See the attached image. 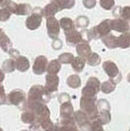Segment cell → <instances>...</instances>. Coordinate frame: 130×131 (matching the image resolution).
<instances>
[{
  "label": "cell",
  "instance_id": "obj_6",
  "mask_svg": "<svg viewBox=\"0 0 130 131\" xmlns=\"http://www.w3.org/2000/svg\"><path fill=\"white\" fill-rule=\"evenodd\" d=\"M73 119L75 121V124L82 131H91V121L82 111H77L73 114Z\"/></svg>",
  "mask_w": 130,
  "mask_h": 131
},
{
  "label": "cell",
  "instance_id": "obj_2",
  "mask_svg": "<svg viewBox=\"0 0 130 131\" xmlns=\"http://www.w3.org/2000/svg\"><path fill=\"white\" fill-rule=\"evenodd\" d=\"M97 98H85L81 97L80 100V111H82L91 120L96 119L98 117Z\"/></svg>",
  "mask_w": 130,
  "mask_h": 131
},
{
  "label": "cell",
  "instance_id": "obj_14",
  "mask_svg": "<svg viewBox=\"0 0 130 131\" xmlns=\"http://www.w3.org/2000/svg\"><path fill=\"white\" fill-rule=\"evenodd\" d=\"M84 64L85 62L83 60V58L77 57V58H73L72 60V69L77 72H80L84 68Z\"/></svg>",
  "mask_w": 130,
  "mask_h": 131
},
{
  "label": "cell",
  "instance_id": "obj_24",
  "mask_svg": "<svg viewBox=\"0 0 130 131\" xmlns=\"http://www.w3.org/2000/svg\"><path fill=\"white\" fill-rule=\"evenodd\" d=\"M22 131H41V130H39V128H31L30 130H27V129H25V130H22Z\"/></svg>",
  "mask_w": 130,
  "mask_h": 131
},
{
  "label": "cell",
  "instance_id": "obj_25",
  "mask_svg": "<svg viewBox=\"0 0 130 131\" xmlns=\"http://www.w3.org/2000/svg\"><path fill=\"white\" fill-rule=\"evenodd\" d=\"M127 78H128V81L130 82V73L128 74V77H127Z\"/></svg>",
  "mask_w": 130,
  "mask_h": 131
},
{
  "label": "cell",
  "instance_id": "obj_26",
  "mask_svg": "<svg viewBox=\"0 0 130 131\" xmlns=\"http://www.w3.org/2000/svg\"><path fill=\"white\" fill-rule=\"evenodd\" d=\"M0 131H3V130H2V129H1V128H0Z\"/></svg>",
  "mask_w": 130,
  "mask_h": 131
},
{
  "label": "cell",
  "instance_id": "obj_8",
  "mask_svg": "<svg viewBox=\"0 0 130 131\" xmlns=\"http://www.w3.org/2000/svg\"><path fill=\"white\" fill-rule=\"evenodd\" d=\"M9 101L11 104L20 107L26 102V93L22 90H14L9 94Z\"/></svg>",
  "mask_w": 130,
  "mask_h": 131
},
{
  "label": "cell",
  "instance_id": "obj_16",
  "mask_svg": "<svg viewBox=\"0 0 130 131\" xmlns=\"http://www.w3.org/2000/svg\"><path fill=\"white\" fill-rule=\"evenodd\" d=\"M115 88V83H114L113 80H108V81L104 82L102 84V87H101V90L103 91L104 93L106 94H109V93L113 92Z\"/></svg>",
  "mask_w": 130,
  "mask_h": 131
},
{
  "label": "cell",
  "instance_id": "obj_9",
  "mask_svg": "<svg viewBox=\"0 0 130 131\" xmlns=\"http://www.w3.org/2000/svg\"><path fill=\"white\" fill-rule=\"evenodd\" d=\"M103 68H104V71L107 72V74L110 77V78L111 79H114V82L116 83V79H115L116 77H120L118 69H117L116 65L114 64L113 62H111V61H108V62H105L104 63Z\"/></svg>",
  "mask_w": 130,
  "mask_h": 131
},
{
  "label": "cell",
  "instance_id": "obj_5",
  "mask_svg": "<svg viewBox=\"0 0 130 131\" xmlns=\"http://www.w3.org/2000/svg\"><path fill=\"white\" fill-rule=\"evenodd\" d=\"M100 90V81L96 77H91L88 79L86 86L81 92L82 97L85 98H97L96 95Z\"/></svg>",
  "mask_w": 130,
  "mask_h": 131
},
{
  "label": "cell",
  "instance_id": "obj_23",
  "mask_svg": "<svg viewBox=\"0 0 130 131\" xmlns=\"http://www.w3.org/2000/svg\"><path fill=\"white\" fill-rule=\"evenodd\" d=\"M6 99H5V94L3 92V87H0V105L5 104Z\"/></svg>",
  "mask_w": 130,
  "mask_h": 131
},
{
  "label": "cell",
  "instance_id": "obj_7",
  "mask_svg": "<svg viewBox=\"0 0 130 131\" xmlns=\"http://www.w3.org/2000/svg\"><path fill=\"white\" fill-rule=\"evenodd\" d=\"M54 131H79L75 121L72 118H60V121L55 124Z\"/></svg>",
  "mask_w": 130,
  "mask_h": 131
},
{
  "label": "cell",
  "instance_id": "obj_1",
  "mask_svg": "<svg viewBox=\"0 0 130 131\" xmlns=\"http://www.w3.org/2000/svg\"><path fill=\"white\" fill-rule=\"evenodd\" d=\"M50 101V94L41 85H34L28 92L27 103H40L47 104Z\"/></svg>",
  "mask_w": 130,
  "mask_h": 131
},
{
  "label": "cell",
  "instance_id": "obj_11",
  "mask_svg": "<svg viewBox=\"0 0 130 131\" xmlns=\"http://www.w3.org/2000/svg\"><path fill=\"white\" fill-rule=\"evenodd\" d=\"M58 85H59V77L55 74H48L46 77V84H45V89L48 93L55 92L58 90Z\"/></svg>",
  "mask_w": 130,
  "mask_h": 131
},
{
  "label": "cell",
  "instance_id": "obj_3",
  "mask_svg": "<svg viewBox=\"0 0 130 131\" xmlns=\"http://www.w3.org/2000/svg\"><path fill=\"white\" fill-rule=\"evenodd\" d=\"M59 101L61 103L60 115L61 118H72L73 117V107L71 103V98L68 94H61L59 96Z\"/></svg>",
  "mask_w": 130,
  "mask_h": 131
},
{
  "label": "cell",
  "instance_id": "obj_10",
  "mask_svg": "<svg viewBox=\"0 0 130 131\" xmlns=\"http://www.w3.org/2000/svg\"><path fill=\"white\" fill-rule=\"evenodd\" d=\"M22 121L24 123L27 124H30L31 128H39V125L37 123L36 117L30 110H26L24 113L22 114Z\"/></svg>",
  "mask_w": 130,
  "mask_h": 131
},
{
  "label": "cell",
  "instance_id": "obj_20",
  "mask_svg": "<svg viewBox=\"0 0 130 131\" xmlns=\"http://www.w3.org/2000/svg\"><path fill=\"white\" fill-rule=\"evenodd\" d=\"M91 131H104L103 124L97 118L91 121Z\"/></svg>",
  "mask_w": 130,
  "mask_h": 131
},
{
  "label": "cell",
  "instance_id": "obj_15",
  "mask_svg": "<svg viewBox=\"0 0 130 131\" xmlns=\"http://www.w3.org/2000/svg\"><path fill=\"white\" fill-rule=\"evenodd\" d=\"M80 83H81L80 82V78L76 74L71 75L68 78V80H67V84L71 88H78L80 86Z\"/></svg>",
  "mask_w": 130,
  "mask_h": 131
},
{
  "label": "cell",
  "instance_id": "obj_12",
  "mask_svg": "<svg viewBox=\"0 0 130 131\" xmlns=\"http://www.w3.org/2000/svg\"><path fill=\"white\" fill-rule=\"evenodd\" d=\"M47 70V59L40 56L34 62V66H33V71L36 74H42L44 71Z\"/></svg>",
  "mask_w": 130,
  "mask_h": 131
},
{
  "label": "cell",
  "instance_id": "obj_19",
  "mask_svg": "<svg viewBox=\"0 0 130 131\" xmlns=\"http://www.w3.org/2000/svg\"><path fill=\"white\" fill-rule=\"evenodd\" d=\"M29 68V63L26 58H21L18 63V69L21 71H26Z\"/></svg>",
  "mask_w": 130,
  "mask_h": 131
},
{
  "label": "cell",
  "instance_id": "obj_27",
  "mask_svg": "<svg viewBox=\"0 0 130 131\" xmlns=\"http://www.w3.org/2000/svg\"><path fill=\"white\" fill-rule=\"evenodd\" d=\"M129 131H130V130H129Z\"/></svg>",
  "mask_w": 130,
  "mask_h": 131
},
{
  "label": "cell",
  "instance_id": "obj_13",
  "mask_svg": "<svg viewBox=\"0 0 130 131\" xmlns=\"http://www.w3.org/2000/svg\"><path fill=\"white\" fill-rule=\"evenodd\" d=\"M61 70V65L58 61H52L48 66H47V71L49 72V74H57L59 71Z\"/></svg>",
  "mask_w": 130,
  "mask_h": 131
},
{
  "label": "cell",
  "instance_id": "obj_21",
  "mask_svg": "<svg viewBox=\"0 0 130 131\" xmlns=\"http://www.w3.org/2000/svg\"><path fill=\"white\" fill-rule=\"evenodd\" d=\"M73 60V56L71 54H63L59 57V61L63 64H68V63H71Z\"/></svg>",
  "mask_w": 130,
  "mask_h": 131
},
{
  "label": "cell",
  "instance_id": "obj_4",
  "mask_svg": "<svg viewBox=\"0 0 130 131\" xmlns=\"http://www.w3.org/2000/svg\"><path fill=\"white\" fill-rule=\"evenodd\" d=\"M97 109H98V117L97 119L102 123V124H108L112 120L111 113H110V104L107 100L101 99L97 102Z\"/></svg>",
  "mask_w": 130,
  "mask_h": 131
},
{
  "label": "cell",
  "instance_id": "obj_22",
  "mask_svg": "<svg viewBox=\"0 0 130 131\" xmlns=\"http://www.w3.org/2000/svg\"><path fill=\"white\" fill-rule=\"evenodd\" d=\"M87 62L90 66H97L100 63V57L97 54H91L89 56Z\"/></svg>",
  "mask_w": 130,
  "mask_h": 131
},
{
  "label": "cell",
  "instance_id": "obj_18",
  "mask_svg": "<svg viewBox=\"0 0 130 131\" xmlns=\"http://www.w3.org/2000/svg\"><path fill=\"white\" fill-rule=\"evenodd\" d=\"M77 52L82 57H86L90 54V48L87 44H80L77 46Z\"/></svg>",
  "mask_w": 130,
  "mask_h": 131
},
{
  "label": "cell",
  "instance_id": "obj_17",
  "mask_svg": "<svg viewBox=\"0 0 130 131\" xmlns=\"http://www.w3.org/2000/svg\"><path fill=\"white\" fill-rule=\"evenodd\" d=\"M40 126H41V128L44 131H54V128H55L54 123L52 122V120L50 119V118L43 120L40 123Z\"/></svg>",
  "mask_w": 130,
  "mask_h": 131
}]
</instances>
